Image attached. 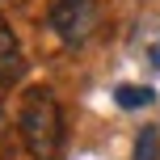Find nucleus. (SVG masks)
I'll return each mask as SVG.
<instances>
[{
	"label": "nucleus",
	"mask_w": 160,
	"mask_h": 160,
	"mask_svg": "<svg viewBox=\"0 0 160 160\" xmlns=\"http://www.w3.org/2000/svg\"><path fill=\"white\" fill-rule=\"evenodd\" d=\"M17 131H21V143L34 160H55L59 156V148H63V110H59L55 93L47 84L25 88Z\"/></svg>",
	"instance_id": "1"
},
{
	"label": "nucleus",
	"mask_w": 160,
	"mask_h": 160,
	"mask_svg": "<svg viewBox=\"0 0 160 160\" xmlns=\"http://www.w3.org/2000/svg\"><path fill=\"white\" fill-rule=\"evenodd\" d=\"M97 21H101V8L97 0H55L47 13V25L68 42V47H80V42L93 38Z\"/></svg>",
	"instance_id": "2"
},
{
	"label": "nucleus",
	"mask_w": 160,
	"mask_h": 160,
	"mask_svg": "<svg viewBox=\"0 0 160 160\" xmlns=\"http://www.w3.org/2000/svg\"><path fill=\"white\" fill-rule=\"evenodd\" d=\"M25 76V55H21V42L17 34L0 21V84H17Z\"/></svg>",
	"instance_id": "3"
},
{
	"label": "nucleus",
	"mask_w": 160,
	"mask_h": 160,
	"mask_svg": "<svg viewBox=\"0 0 160 160\" xmlns=\"http://www.w3.org/2000/svg\"><path fill=\"white\" fill-rule=\"evenodd\" d=\"M114 101H118L122 110H139V105H152L156 93L148 84H118V88H114Z\"/></svg>",
	"instance_id": "4"
},
{
	"label": "nucleus",
	"mask_w": 160,
	"mask_h": 160,
	"mask_svg": "<svg viewBox=\"0 0 160 160\" xmlns=\"http://www.w3.org/2000/svg\"><path fill=\"white\" fill-rule=\"evenodd\" d=\"M135 160H160V131L156 127H143L135 139Z\"/></svg>",
	"instance_id": "5"
},
{
	"label": "nucleus",
	"mask_w": 160,
	"mask_h": 160,
	"mask_svg": "<svg viewBox=\"0 0 160 160\" xmlns=\"http://www.w3.org/2000/svg\"><path fill=\"white\" fill-rule=\"evenodd\" d=\"M4 160H21V156H17V152H4Z\"/></svg>",
	"instance_id": "6"
}]
</instances>
